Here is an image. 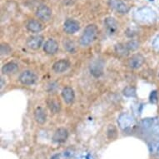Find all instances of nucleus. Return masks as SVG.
<instances>
[{
    "label": "nucleus",
    "instance_id": "14",
    "mask_svg": "<svg viewBox=\"0 0 159 159\" xmlns=\"http://www.w3.org/2000/svg\"><path fill=\"white\" fill-rule=\"evenodd\" d=\"M70 67V63L66 59H62V60L57 61L52 66V69L54 72L57 73H62L65 72Z\"/></svg>",
    "mask_w": 159,
    "mask_h": 159
},
{
    "label": "nucleus",
    "instance_id": "26",
    "mask_svg": "<svg viewBox=\"0 0 159 159\" xmlns=\"http://www.w3.org/2000/svg\"><path fill=\"white\" fill-rule=\"evenodd\" d=\"M10 52H11V48L7 44L1 45V54L2 55L8 54V53H10Z\"/></svg>",
    "mask_w": 159,
    "mask_h": 159
},
{
    "label": "nucleus",
    "instance_id": "18",
    "mask_svg": "<svg viewBox=\"0 0 159 159\" xmlns=\"http://www.w3.org/2000/svg\"><path fill=\"white\" fill-rule=\"evenodd\" d=\"M104 24L106 28H107V31L109 32L110 34H114L115 32L117 30V23L115 20V18L112 17H108V18H105Z\"/></svg>",
    "mask_w": 159,
    "mask_h": 159
},
{
    "label": "nucleus",
    "instance_id": "23",
    "mask_svg": "<svg viewBox=\"0 0 159 159\" xmlns=\"http://www.w3.org/2000/svg\"><path fill=\"white\" fill-rule=\"evenodd\" d=\"M123 94L126 97H135L136 96V89L132 86L126 87L123 89Z\"/></svg>",
    "mask_w": 159,
    "mask_h": 159
},
{
    "label": "nucleus",
    "instance_id": "9",
    "mask_svg": "<svg viewBox=\"0 0 159 159\" xmlns=\"http://www.w3.org/2000/svg\"><path fill=\"white\" fill-rule=\"evenodd\" d=\"M37 17L42 21H48L52 16V10L48 6H39L36 11Z\"/></svg>",
    "mask_w": 159,
    "mask_h": 159
},
{
    "label": "nucleus",
    "instance_id": "3",
    "mask_svg": "<svg viewBox=\"0 0 159 159\" xmlns=\"http://www.w3.org/2000/svg\"><path fill=\"white\" fill-rule=\"evenodd\" d=\"M98 28L95 24H89L85 28L84 33L80 38V44L84 47L91 44L96 39L98 35Z\"/></svg>",
    "mask_w": 159,
    "mask_h": 159
},
{
    "label": "nucleus",
    "instance_id": "2",
    "mask_svg": "<svg viewBox=\"0 0 159 159\" xmlns=\"http://www.w3.org/2000/svg\"><path fill=\"white\" fill-rule=\"evenodd\" d=\"M140 128L144 133L150 135L159 134V119L156 117H147L140 122Z\"/></svg>",
    "mask_w": 159,
    "mask_h": 159
},
{
    "label": "nucleus",
    "instance_id": "13",
    "mask_svg": "<svg viewBox=\"0 0 159 159\" xmlns=\"http://www.w3.org/2000/svg\"><path fill=\"white\" fill-rule=\"evenodd\" d=\"M144 63V57L141 54H134L128 59V66L131 68H139Z\"/></svg>",
    "mask_w": 159,
    "mask_h": 159
},
{
    "label": "nucleus",
    "instance_id": "15",
    "mask_svg": "<svg viewBox=\"0 0 159 159\" xmlns=\"http://www.w3.org/2000/svg\"><path fill=\"white\" fill-rule=\"evenodd\" d=\"M62 96H63V98L64 100V102L68 104H70L74 101V98H75V93H74V91L73 89L70 87H66L63 89L62 91Z\"/></svg>",
    "mask_w": 159,
    "mask_h": 159
},
{
    "label": "nucleus",
    "instance_id": "8",
    "mask_svg": "<svg viewBox=\"0 0 159 159\" xmlns=\"http://www.w3.org/2000/svg\"><path fill=\"white\" fill-rule=\"evenodd\" d=\"M108 3L110 7L115 11H117V13L124 14V13H128L129 11L128 6L122 0H109Z\"/></svg>",
    "mask_w": 159,
    "mask_h": 159
},
{
    "label": "nucleus",
    "instance_id": "6",
    "mask_svg": "<svg viewBox=\"0 0 159 159\" xmlns=\"http://www.w3.org/2000/svg\"><path fill=\"white\" fill-rule=\"evenodd\" d=\"M19 81L24 85H32L37 81V75L32 71H24L19 77Z\"/></svg>",
    "mask_w": 159,
    "mask_h": 159
},
{
    "label": "nucleus",
    "instance_id": "27",
    "mask_svg": "<svg viewBox=\"0 0 159 159\" xmlns=\"http://www.w3.org/2000/svg\"><path fill=\"white\" fill-rule=\"evenodd\" d=\"M157 99H158V97H157V93L156 91L152 92L151 95H150V101L152 103H156L157 102Z\"/></svg>",
    "mask_w": 159,
    "mask_h": 159
},
{
    "label": "nucleus",
    "instance_id": "16",
    "mask_svg": "<svg viewBox=\"0 0 159 159\" xmlns=\"http://www.w3.org/2000/svg\"><path fill=\"white\" fill-rule=\"evenodd\" d=\"M27 29H28L29 31L32 32V33H39L43 29V25L39 20L31 19L27 24Z\"/></svg>",
    "mask_w": 159,
    "mask_h": 159
},
{
    "label": "nucleus",
    "instance_id": "30",
    "mask_svg": "<svg viewBox=\"0 0 159 159\" xmlns=\"http://www.w3.org/2000/svg\"><path fill=\"white\" fill-rule=\"evenodd\" d=\"M51 159H60V155L59 154H55L51 157Z\"/></svg>",
    "mask_w": 159,
    "mask_h": 159
},
{
    "label": "nucleus",
    "instance_id": "11",
    "mask_svg": "<svg viewBox=\"0 0 159 159\" xmlns=\"http://www.w3.org/2000/svg\"><path fill=\"white\" fill-rule=\"evenodd\" d=\"M43 41V37L40 35H36V36L29 37L27 40V46L33 50L39 49L41 47V45Z\"/></svg>",
    "mask_w": 159,
    "mask_h": 159
},
{
    "label": "nucleus",
    "instance_id": "12",
    "mask_svg": "<svg viewBox=\"0 0 159 159\" xmlns=\"http://www.w3.org/2000/svg\"><path fill=\"white\" fill-rule=\"evenodd\" d=\"M43 50L48 54H55L58 50V43H57L54 39H49L45 42L43 46Z\"/></svg>",
    "mask_w": 159,
    "mask_h": 159
},
{
    "label": "nucleus",
    "instance_id": "7",
    "mask_svg": "<svg viewBox=\"0 0 159 159\" xmlns=\"http://www.w3.org/2000/svg\"><path fill=\"white\" fill-rule=\"evenodd\" d=\"M63 29L68 34H73L80 29V24L75 19L68 18L63 24Z\"/></svg>",
    "mask_w": 159,
    "mask_h": 159
},
{
    "label": "nucleus",
    "instance_id": "19",
    "mask_svg": "<svg viewBox=\"0 0 159 159\" xmlns=\"http://www.w3.org/2000/svg\"><path fill=\"white\" fill-rule=\"evenodd\" d=\"M148 149L152 155L159 157V138L153 139L149 143Z\"/></svg>",
    "mask_w": 159,
    "mask_h": 159
},
{
    "label": "nucleus",
    "instance_id": "28",
    "mask_svg": "<svg viewBox=\"0 0 159 159\" xmlns=\"http://www.w3.org/2000/svg\"><path fill=\"white\" fill-rule=\"evenodd\" d=\"M152 46L156 50L159 51V35L157 37L155 38V39L153 40V42H152Z\"/></svg>",
    "mask_w": 159,
    "mask_h": 159
},
{
    "label": "nucleus",
    "instance_id": "10",
    "mask_svg": "<svg viewBox=\"0 0 159 159\" xmlns=\"http://www.w3.org/2000/svg\"><path fill=\"white\" fill-rule=\"evenodd\" d=\"M68 138V130L64 128H60L55 131L54 134L52 136V140L57 143H62L67 141Z\"/></svg>",
    "mask_w": 159,
    "mask_h": 159
},
{
    "label": "nucleus",
    "instance_id": "24",
    "mask_svg": "<svg viewBox=\"0 0 159 159\" xmlns=\"http://www.w3.org/2000/svg\"><path fill=\"white\" fill-rule=\"evenodd\" d=\"M126 45H127L129 51H134V50L138 49V47H139V43L135 41V40H132V41L127 43Z\"/></svg>",
    "mask_w": 159,
    "mask_h": 159
},
{
    "label": "nucleus",
    "instance_id": "1",
    "mask_svg": "<svg viewBox=\"0 0 159 159\" xmlns=\"http://www.w3.org/2000/svg\"><path fill=\"white\" fill-rule=\"evenodd\" d=\"M134 18L136 21L141 24H148L155 22L157 18V14L153 9L148 7H143L138 8L134 13Z\"/></svg>",
    "mask_w": 159,
    "mask_h": 159
},
{
    "label": "nucleus",
    "instance_id": "25",
    "mask_svg": "<svg viewBox=\"0 0 159 159\" xmlns=\"http://www.w3.org/2000/svg\"><path fill=\"white\" fill-rule=\"evenodd\" d=\"M76 159H95L94 157L91 153H89L88 152H83L80 154H78V156L76 157Z\"/></svg>",
    "mask_w": 159,
    "mask_h": 159
},
{
    "label": "nucleus",
    "instance_id": "20",
    "mask_svg": "<svg viewBox=\"0 0 159 159\" xmlns=\"http://www.w3.org/2000/svg\"><path fill=\"white\" fill-rule=\"evenodd\" d=\"M18 69V66L16 63L10 62L4 64L2 68V72L4 74H11V73H15L16 71Z\"/></svg>",
    "mask_w": 159,
    "mask_h": 159
},
{
    "label": "nucleus",
    "instance_id": "17",
    "mask_svg": "<svg viewBox=\"0 0 159 159\" xmlns=\"http://www.w3.org/2000/svg\"><path fill=\"white\" fill-rule=\"evenodd\" d=\"M34 118L38 123L43 124L47 120V113L42 107H37L34 112Z\"/></svg>",
    "mask_w": 159,
    "mask_h": 159
},
{
    "label": "nucleus",
    "instance_id": "29",
    "mask_svg": "<svg viewBox=\"0 0 159 159\" xmlns=\"http://www.w3.org/2000/svg\"><path fill=\"white\" fill-rule=\"evenodd\" d=\"M64 157H71L73 156V151L72 150H67V151L64 152Z\"/></svg>",
    "mask_w": 159,
    "mask_h": 159
},
{
    "label": "nucleus",
    "instance_id": "22",
    "mask_svg": "<svg viewBox=\"0 0 159 159\" xmlns=\"http://www.w3.org/2000/svg\"><path fill=\"white\" fill-rule=\"evenodd\" d=\"M115 52H117V54L122 57H126L129 54V50H128V47L126 43H119L115 46Z\"/></svg>",
    "mask_w": 159,
    "mask_h": 159
},
{
    "label": "nucleus",
    "instance_id": "5",
    "mask_svg": "<svg viewBox=\"0 0 159 159\" xmlns=\"http://www.w3.org/2000/svg\"><path fill=\"white\" fill-rule=\"evenodd\" d=\"M103 68H104V63L102 59L99 58L92 61L89 65L90 73L96 78H99L103 74Z\"/></svg>",
    "mask_w": 159,
    "mask_h": 159
},
{
    "label": "nucleus",
    "instance_id": "4",
    "mask_svg": "<svg viewBox=\"0 0 159 159\" xmlns=\"http://www.w3.org/2000/svg\"><path fill=\"white\" fill-rule=\"evenodd\" d=\"M117 123H118V126H119V128L121 129H123V130H128V129H131L133 126L135 125L136 121L135 118L131 114H128V113H122L118 117Z\"/></svg>",
    "mask_w": 159,
    "mask_h": 159
},
{
    "label": "nucleus",
    "instance_id": "21",
    "mask_svg": "<svg viewBox=\"0 0 159 159\" xmlns=\"http://www.w3.org/2000/svg\"><path fill=\"white\" fill-rule=\"evenodd\" d=\"M48 107H49V109L54 113H57L61 109L60 102L55 98H51L48 100Z\"/></svg>",
    "mask_w": 159,
    "mask_h": 159
}]
</instances>
